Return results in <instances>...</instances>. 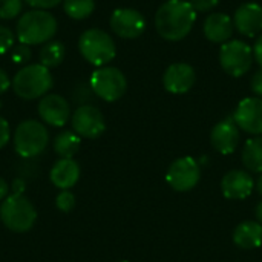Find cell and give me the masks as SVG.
I'll list each match as a JSON object with an SVG mask.
<instances>
[{
  "mask_svg": "<svg viewBox=\"0 0 262 262\" xmlns=\"http://www.w3.org/2000/svg\"><path fill=\"white\" fill-rule=\"evenodd\" d=\"M196 12L187 0H167L155 15V28L158 34L170 41L183 40L192 31Z\"/></svg>",
  "mask_w": 262,
  "mask_h": 262,
  "instance_id": "1",
  "label": "cell"
},
{
  "mask_svg": "<svg viewBox=\"0 0 262 262\" xmlns=\"http://www.w3.org/2000/svg\"><path fill=\"white\" fill-rule=\"evenodd\" d=\"M57 18L46 9H29L20 15L15 25V35L20 43L34 46L45 45L57 34Z\"/></svg>",
  "mask_w": 262,
  "mask_h": 262,
  "instance_id": "2",
  "label": "cell"
},
{
  "mask_svg": "<svg viewBox=\"0 0 262 262\" xmlns=\"http://www.w3.org/2000/svg\"><path fill=\"white\" fill-rule=\"evenodd\" d=\"M11 86L17 97L23 100H35L49 94L54 86V78L48 68L40 63H32L15 72Z\"/></svg>",
  "mask_w": 262,
  "mask_h": 262,
  "instance_id": "3",
  "label": "cell"
},
{
  "mask_svg": "<svg viewBox=\"0 0 262 262\" xmlns=\"http://www.w3.org/2000/svg\"><path fill=\"white\" fill-rule=\"evenodd\" d=\"M0 220L6 229L14 233L31 230L37 220L34 204L21 193L8 195L0 204Z\"/></svg>",
  "mask_w": 262,
  "mask_h": 262,
  "instance_id": "4",
  "label": "cell"
},
{
  "mask_svg": "<svg viewBox=\"0 0 262 262\" xmlns=\"http://www.w3.org/2000/svg\"><path fill=\"white\" fill-rule=\"evenodd\" d=\"M78 51L88 63H91L97 68L106 66L117 55V48H115L114 38L107 32H104L103 29H98V28L86 29L80 35Z\"/></svg>",
  "mask_w": 262,
  "mask_h": 262,
  "instance_id": "5",
  "label": "cell"
},
{
  "mask_svg": "<svg viewBox=\"0 0 262 262\" xmlns=\"http://www.w3.org/2000/svg\"><path fill=\"white\" fill-rule=\"evenodd\" d=\"M14 150L21 158H34L45 152L49 143L46 126L37 120L21 121L14 132Z\"/></svg>",
  "mask_w": 262,
  "mask_h": 262,
  "instance_id": "6",
  "label": "cell"
},
{
  "mask_svg": "<svg viewBox=\"0 0 262 262\" xmlns=\"http://www.w3.org/2000/svg\"><path fill=\"white\" fill-rule=\"evenodd\" d=\"M91 88L97 97L107 103L120 100L127 91V80L118 68H97L91 75Z\"/></svg>",
  "mask_w": 262,
  "mask_h": 262,
  "instance_id": "7",
  "label": "cell"
},
{
  "mask_svg": "<svg viewBox=\"0 0 262 262\" xmlns=\"http://www.w3.org/2000/svg\"><path fill=\"white\" fill-rule=\"evenodd\" d=\"M220 61L229 75L243 77L246 72H249L253 63V51L241 40L226 41L220 51Z\"/></svg>",
  "mask_w": 262,
  "mask_h": 262,
  "instance_id": "8",
  "label": "cell"
},
{
  "mask_svg": "<svg viewBox=\"0 0 262 262\" xmlns=\"http://www.w3.org/2000/svg\"><path fill=\"white\" fill-rule=\"evenodd\" d=\"M201 178L200 163L192 157H183L175 160L166 173L167 184L177 192H189L192 190Z\"/></svg>",
  "mask_w": 262,
  "mask_h": 262,
  "instance_id": "9",
  "label": "cell"
},
{
  "mask_svg": "<svg viewBox=\"0 0 262 262\" xmlns=\"http://www.w3.org/2000/svg\"><path fill=\"white\" fill-rule=\"evenodd\" d=\"M72 130L81 138H98L106 130V121L101 111L92 104H83L72 114Z\"/></svg>",
  "mask_w": 262,
  "mask_h": 262,
  "instance_id": "10",
  "label": "cell"
},
{
  "mask_svg": "<svg viewBox=\"0 0 262 262\" xmlns=\"http://www.w3.org/2000/svg\"><path fill=\"white\" fill-rule=\"evenodd\" d=\"M41 121L51 127H63L71 118L69 101L58 94H46L37 106Z\"/></svg>",
  "mask_w": 262,
  "mask_h": 262,
  "instance_id": "11",
  "label": "cell"
},
{
  "mask_svg": "<svg viewBox=\"0 0 262 262\" xmlns=\"http://www.w3.org/2000/svg\"><path fill=\"white\" fill-rule=\"evenodd\" d=\"M146 20L132 8H118L111 15V29L121 38H137L143 34Z\"/></svg>",
  "mask_w": 262,
  "mask_h": 262,
  "instance_id": "12",
  "label": "cell"
},
{
  "mask_svg": "<svg viewBox=\"0 0 262 262\" xmlns=\"http://www.w3.org/2000/svg\"><path fill=\"white\" fill-rule=\"evenodd\" d=\"M233 120L243 130L252 135H262V98H244L238 104Z\"/></svg>",
  "mask_w": 262,
  "mask_h": 262,
  "instance_id": "13",
  "label": "cell"
},
{
  "mask_svg": "<svg viewBox=\"0 0 262 262\" xmlns=\"http://www.w3.org/2000/svg\"><path fill=\"white\" fill-rule=\"evenodd\" d=\"M196 74L195 69L187 63L170 64L163 77V84L170 94H186L195 84Z\"/></svg>",
  "mask_w": 262,
  "mask_h": 262,
  "instance_id": "14",
  "label": "cell"
},
{
  "mask_svg": "<svg viewBox=\"0 0 262 262\" xmlns=\"http://www.w3.org/2000/svg\"><path fill=\"white\" fill-rule=\"evenodd\" d=\"M213 147L223 154V155H230L236 150L238 143H239V129L238 124L235 123L233 118H226L220 121L210 135Z\"/></svg>",
  "mask_w": 262,
  "mask_h": 262,
  "instance_id": "15",
  "label": "cell"
},
{
  "mask_svg": "<svg viewBox=\"0 0 262 262\" xmlns=\"http://www.w3.org/2000/svg\"><path fill=\"white\" fill-rule=\"evenodd\" d=\"M253 178L246 170H230L223 177L221 192L227 200H246L253 192Z\"/></svg>",
  "mask_w": 262,
  "mask_h": 262,
  "instance_id": "16",
  "label": "cell"
},
{
  "mask_svg": "<svg viewBox=\"0 0 262 262\" xmlns=\"http://www.w3.org/2000/svg\"><path fill=\"white\" fill-rule=\"evenodd\" d=\"M233 23L243 35H258L262 32V6L258 3L241 5L235 12Z\"/></svg>",
  "mask_w": 262,
  "mask_h": 262,
  "instance_id": "17",
  "label": "cell"
},
{
  "mask_svg": "<svg viewBox=\"0 0 262 262\" xmlns=\"http://www.w3.org/2000/svg\"><path fill=\"white\" fill-rule=\"evenodd\" d=\"M49 178L57 189L69 190L80 178V166L74 158H60L51 169Z\"/></svg>",
  "mask_w": 262,
  "mask_h": 262,
  "instance_id": "18",
  "label": "cell"
},
{
  "mask_svg": "<svg viewBox=\"0 0 262 262\" xmlns=\"http://www.w3.org/2000/svg\"><path fill=\"white\" fill-rule=\"evenodd\" d=\"M233 20L223 12L210 14L204 21V34L213 43H226L233 35Z\"/></svg>",
  "mask_w": 262,
  "mask_h": 262,
  "instance_id": "19",
  "label": "cell"
},
{
  "mask_svg": "<svg viewBox=\"0 0 262 262\" xmlns=\"http://www.w3.org/2000/svg\"><path fill=\"white\" fill-rule=\"evenodd\" d=\"M233 243L243 250H253L262 244V224L258 221H244L233 232Z\"/></svg>",
  "mask_w": 262,
  "mask_h": 262,
  "instance_id": "20",
  "label": "cell"
},
{
  "mask_svg": "<svg viewBox=\"0 0 262 262\" xmlns=\"http://www.w3.org/2000/svg\"><path fill=\"white\" fill-rule=\"evenodd\" d=\"M81 137H78L74 130H63L54 140V150L60 158H74V155L80 150Z\"/></svg>",
  "mask_w": 262,
  "mask_h": 262,
  "instance_id": "21",
  "label": "cell"
},
{
  "mask_svg": "<svg viewBox=\"0 0 262 262\" xmlns=\"http://www.w3.org/2000/svg\"><path fill=\"white\" fill-rule=\"evenodd\" d=\"M64 55H66L64 45L58 40H51L41 46L38 52V60H40V64H43L48 69H52L63 63Z\"/></svg>",
  "mask_w": 262,
  "mask_h": 262,
  "instance_id": "22",
  "label": "cell"
},
{
  "mask_svg": "<svg viewBox=\"0 0 262 262\" xmlns=\"http://www.w3.org/2000/svg\"><path fill=\"white\" fill-rule=\"evenodd\" d=\"M243 163L250 172L262 173V137L247 140L243 149Z\"/></svg>",
  "mask_w": 262,
  "mask_h": 262,
  "instance_id": "23",
  "label": "cell"
},
{
  "mask_svg": "<svg viewBox=\"0 0 262 262\" xmlns=\"http://www.w3.org/2000/svg\"><path fill=\"white\" fill-rule=\"evenodd\" d=\"M95 9V0H63V11L72 20H84Z\"/></svg>",
  "mask_w": 262,
  "mask_h": 262,
  "instance_id": "24",
  "label": "cell"
},
{
  "mask_svg": "<svg viewBox=\"0 0 262 262\" xmlns=\"http://www.w3.org/2000/svg\"><path fill=\"white\" fill-rule=\"evenodd\" d=\"M23 9V0H0V18L11 20L20 15Z\"/></svg>",
  "mask_w": 262,
  "mask_h": 262,
  "instance_id": "25",
  "label": "cell"
},
{
  "mask_svg": "<svg viewBox=\"0 0 262 262\" xmlns=\"http://www.w3.org/2000/svg\"><path fill=\"white\" fill-rule=\"evenodd\" d=\"M11 58H12V63L15 64H21V66H26L29 63V60L32 58V51H31V46L28 45H17L15 48H12L11 51Z\"/></svg>",
  "mask_w": 262,
  "mask_h": 262,
  "instance_id": "26",
  "label": "cell"
},
{
  "mask_svg": "<svg viewBox=\"0 0 262 262\" xmlns=\"http://www.w3.org/2000/svg\"><path fill=\"white\" fill-rule=\"evenodd\" d=\"M75 206V196L71 190H60V193L57 195L55 198V207L63 212V213H68L74 209Z\"/></svg>",
  "mask_w": 262,
  "mask_h": 262,
  "instance_id": "27",
  "label": "cell"
},
{
  "mask_svg": "<svg viewBox=\"0 0 262 262\" xmlns=\"http://www.w3.org/2000/svg\"><path fill=\"white\" fill-rule=\"evenodd\" d=\"M92 94H94V91H92L91 84H88V83H77L75 88L72 89V98L80 106L86 104L92 98Z\"/></svg>",
  "mask_w": 262,
  "mask_h": 262,
  "instance_id": "28",
  "label": "cell"
},
{
  "mask_svg": "<svg viewBox=\"0 0 262 262\" xmlns=\"http://www.w3.org/2000/svg\"><path fill=\"white\" fill-rule=\"evenodd\" d=\"M14 32L5 26V25H0V55L12 51L14 48Z\"/></svg>",
  "mask_w": 262,
  "mask_h": 262,
  "instance_id": "29",
  "label": "cell"
},
{
  "mask_svg": "<svg viewBox=\"0 0 262 262\" xmlns=\"http://www.w3.org/2000/svg\"><path fill=\"white\" fill-rule=\"evenodd\" d=\"M25 3H28L31 8L34 9H52L55 6H58L63 0H23Z\"/></svg>",
  "mask_w": 262,
  "mask_h": 262,
  "instance_id": "30",
  "label": "cell"
},
{
  "mask_svg": "<svg viewBox=\"0 0 262 262\" xmlns=\"http://www.w3.org/2000/svg\"><path fill=\"white\" fill-rule=\"evenodd\" d=\"M195 12H209L218 5V0H190L189 2Z\"/></svg>",
  "mask_w": 262,
  "mask_h": 262,
  "instance_id": "31",
  "label": "cell"
},
{
  "mask_svg": "<svg viewBox=\"0 0 262 262\" xmlns=\"http://www.w3.org/2000/svg\"><path fill=\"white\" fill-rule=\"evenodd\" d=\"M9 138H11L9 123L3 117H0V149H3L9 143Z\"/></svg>",
  "mask_w": 262,
  "mask_h": 262,
  "instance_id": "32",
  "label": "cell"
},
{
  "mask_svg": "<svg viewBox=\"0 0 262 262\" xmlns=\"http://www.w3.org/2000/svg\"><path fill=\"white\" fill-rule=\"evenodd\" d=\"M252 91L258 97H262V68L252 77Z\"/></svg>",
  "mask_w": 262,
  "mask_h": 262,
  "instance_id": "33",
  "label": "cell"
},
{
  "mask_svg": "<svg viewBox=\"0 0 262 262\" xmlns=\"http://www.w3.org/2000/svg\"><path fill=\"white\" fill-rule=\"evenodd\" d=\"M11 84H12V81H11L8 72H6L5 69L0 68V95L5 94V92L11 88Z\"/></svg>",
  "mask_w": 262,
  "mask_h": 262,
  "instance_id": "34",
  "label": "cell"
},
{
  "mask_svg": "<svg viewBox=\"0 0 262 262\" xmlns=\"http://www.w3.org/2000/svg\"><path fill=\"white\" fill-rule=\"evenodd\" d=\"M253 55H255V60L258 61V64L262 68V35L258 38V41L253 48Z\"/></svg>",
  "mask_w": 262,
  "mask_h": 262,
  "instance_id": "35",
  "label": "cell"
},
{
  "mask_svg": "<svg viewBox=\"0 0 262 262\" xmlns=\"http://www.w3.org/2000/svg\"><path fill=\"white\" fill-rule=\"evenodd\" d=\"M8 193H9V186H8V183L0 177V201H3V200L8 196Z\"/></svg>",
  "mask_w": 262,
  "mask_h": 262,
  "instance_id": "36",
  "label": "cell"
},
{
  "mask_svg": "<svg viewBox=\"0 0 262 262\" xmlns=\"http://www.w3.org/2000/svg\"><path fill=\"white\" fill-rule=\"evenodd\" d=\"M255 216H256L258 223L262 224V201L258 203V206H256V209H255Z\"/></svg>",
  "mask_w": 262,
  "mask_h": 262,
  "instance_id": "37",
  "label": "cell"
},
{
  "mask_svg": "<svg viewBox=\"0 0 262 262\" xmlns=\"http://www.w3.org/2000/svg\"><path fill=\"white\" fill-rule=\"evenodd\" d=\"M256 189H258L259 195H262V173H261V177L258 178V181H256Z\"/></svg>",
  "mask_w": 262,
  "mask_h": 262,
  "instance_id": "38",
  "label": "cell"
},
{
  "mask_svg": "<svg viewBox=\"0 0 262 262\" xmlns=\"http://www.w3.org/2000/svg\"><path fill=\"white\" fill-rule=\"evenodd\" d=\"M0 109H2V101H0Z\"/></svg>",
  "mask_w": 262,
  "mask_h": 262,
  "instance_id": "39",
  "label": "cell"
},
{
  "mask_svg": "<svg viewBox=\"0 0 262 262\" xmlns=\"http://www.w3.org/2000/svg\"><path fill=\"white\" fill-rule=\"evenodd\" d=\"M120 262H127V261H120Z\"/></svg>",
  "mask_w": 262,
  "mask_h": 262,
  "instance_id": "40",
  "label": "cell"
}]
</instances>
